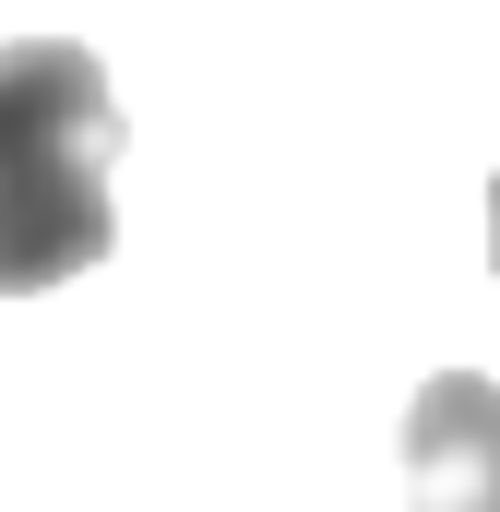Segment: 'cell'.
Instances as JSON below:
<instances>
[{"label": "cell", "instance_id": "3957f363", "mask_svg": "<svg viewBox=\"0 0 500 512\" xmlns=\"http://www.w3.org/2000/svg\"><path fill=\"white\" fill-rule=\"evenodd\" d=\"M489 274H500V179H489Z\"/></svg>", "mask_w": 500, "mask_h": 512}, {"label": "cell", "instance_id": "7a4b0ae2", "mask_svg": "<svg viewBox=\"0 0 500 512\" xmlns=\"http://www.w3.org/2000/svg\"><path fill=\"white\" fill-rule=\"evenodd\" d=\"M405 512H500V382L441 370L405 405Z\"/></svg>", "mask_w": 500, "mask_h": 512}, {"label": "cell", "instance_id": "6da1fadb", "mask_svg": "<svg viewBox=\"0 0 500 512\" xmlns=\"http://www.w3.org/2000/svg\"><path fill=\"white\" fill-rule=\"evenodd\" d=\"M108 155H120V96L96 48L72 36H12L0 48V298L96 274L120 215H108Z\"/></svg>", "mask_w": 500, "mask_h": 512}]
</instances>
